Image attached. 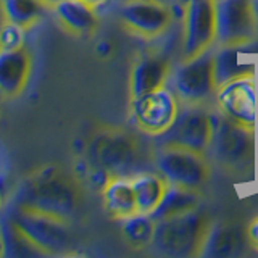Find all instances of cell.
I'll use <instances>...</instances> for the list:
<instances>
[{
	"instance_id": "cell-1",
	"label": "cell",
	"mask_w": 258,
	"mask_h": 258,
	"mask_svg": "<svg viewBox=\"0 0 258 258\" xmlns=\"http://www.w3.org/2000/svg\"><path fill=\"white\" fill-rule=\"evenodd\" d=\"M81 192L73 177L56 165L39 168L23 181L15 204L39 210L61 220L76 213Z\"/></svg>"
},
{
	"instance_id": "cell-2",
	"label": "cell",
	"mask_w": 258,
	"mask_h": 258,
	"mask_svg": "<svg viewBox=\"0 0 258 258\" xmlns=\"http://www.w3.org/2000/svg\"><path fill=\"white\" fill-rule=\"evenodd\" d=\"M210 216L200 207L190 212L158 220L152 248L158 255L171 258L200 256L208 234Z\"/></svg>"
},
{
	"instance_id": "cell-3",
	"label": "cell",
	"mask_w": 258,
	"mask_h": 258,
	"mask_svg": "<svg viewBox=\"0 0 258 258\" xmlns=\"http://www.w3.org/2000/svg\"><path fill=\"white\" fill-rule=\"evenodd\" d=\"M207 153L228 171L240 173L252 169L255 155L253 127L236 123L221 111L213 113V134Z\"/></svg>"
},
{
	"instance_id": "cell-4",
	"label": "cell",
	"mask_w": 258,
	"mask_h": 258,
	"mask_svg": "<svg viewBox=\"0 0 258 258\" xmlns=\"http://www.w3.org/2000/svg\"><path fill=\"white\" fill-rule=\"evenodd\" d=\"M155 171L168 184L200 190L210 179V161L207 153L173 144H158L153 153Z\"/></svg>"
},
{
	"instance_id": "cell-5",
	"label": "cell",
	"mask_w": 258,
	"mask_h": 258,
	"mask_svg": "<svg viewBox=\"0 0 258 258\" xmlns=\"http://www.w3.org/2000/svg\"><path fill=\"white\" fill-rule=\"evenodd\" d=\"M13 224L45 255H55L70 245V229L67 220L39 210L13 204L5 212Z\"/></svg>"
},
{
	"instance_id": "cell-6",
	"label": "cell",
	"mask_w": 258,
	"mask_h": 258,
	"mask_svg": "<svg viewBox=\"0 0 258 258\" xmlns=\"http://www.w3.org/2000/svg\"><path fill=\"white\" fill-rule=\"evenodd\" d=\"M91 166L107 169L111 176H129L141 158V145L134 136L121 129H107L89 144Z\"/></svg>"
},
{
	"instance_id": "cell-7",
	"label": "cell",
	"mask_w": 258,
	"mask_h": 258,
	"mask_svg": "<svg viewBox=\"0 0 258 258\" xmlns=\"http://www.w3.org/2000/svg\"><path fill=\"white\" fill-rule=\"evenodd\" d=\"M213 134V111L205 103H181L174 123L157 137L158 144H173L207 153Z\"/></svg>"
},
{
	"instance_id": "cell-8",
	"label": "cell",
	"mask_w": 258,
	"mask_h": 258,
	"mask_svg": "<svg viewBox=\"0 0 258 258\" xmlns=\"http://www.w3.org/2000/svg\"><path fill=\"white\" fill-rule=\"evenodd\" d=\"M215 83V60L212 52L182 63L171 73V91L181 103H207L216 94Z\"/></svg>"
},
{
	"instance_id": "cell-9",
	"label": "cell",
	"mask_w": 258,
	"mask_h": 258,
	"mask_svg": "<svg viewBox=\"0 0 258 258\" xmlns=\"http://www.w3.org/2000/svg\"><path fill=\"white\" fill-rule=\"evenodd\" d=\"M184 5L182 60L208 52L216 44L215 0H179Z\"/></svg>"
},
{
	"instance_id": "cell-10",
	"label": "cell",
	"mask_w": 258,
	"mask_h": 258,
	"mask_svg": "<svg viewBox=\"0 0 258 258\" xmlns=\"http://www.w3.org/2000/svg\"><path fill=\"white\" fill-rule=\"evenodd\" d=\"M181 102L166 86L131 100V113L134 124L142 133L158 137L166 133L179 111Z\"/></svg>"
},
{
	"instance_id": "cell-11",
	"label": "cell",
	"mask_w": 258,
	"mask_h": 258,
	"mask_svg": "<svg viewBox=\"0 0 258 258\" xmlns=\"http://www.w3.org/2000/svg\"><path fill=\"white\" fill-rule=\"evenodd\" d=\"M216 44L236 45L258 39L253 0H215Z\"/></svg>"
},
{
	"instance_id": "cell-12",
	"label": "cell",
	"mask_w": 258,
	"mask_h": 258,
	"mask_svg": "<svg viewBox=\"0 0 258 258\" xmlns=\"http://www.w3.org/2000/svg\"><path fill=\"white\" fill-rule=\"evenodd\" d=\"M118 20L134 34L157 37L169 28L173 10L160 0H126L118 8Z\"/></svg>"
},
{
	"instance_id": "cell-13",
	"label": "cell",
	"mask_w": 258,
	"mask_h": 258,
	"mask_svg": "<svg viewBox=\"0 0 258 258\" xmlns=\"http://www.w3.org/2000/svg\"><path fill=\"white\" fill-rule=\"evenodd\" d=\"M255 76L236 78L216 89V103L224 116L255 129L256 94Z\"/></svg>"
},
{
	"instance_id": "cell-14",
	"label": "cell",
	"mask_w": 258,
	"mask_h": 258,
	"mask_svg": "<svg viewBox=\"0 0 258 258\" xmlns=\"http://www.w3.org/2000/svg\"><path fill=\"white\" fill-rule=\"evenodd\" d=\"M258 53V40L236 45H220L213 53L215 83L220 87L229 81L242 76H255L253 55Z\"/></svg>"
},
{
	"instance_id": "cell-15",
	"label": "cell",
	"mask_w": 258,
	"mask_h": 258,
	"mask_svg": "<svg viewBox=\"0 0 258 258\" xmlns=\"http://www.w3.org/2000/svg\"><path fill=\"white\" fill-rule=\"evenodd\" d=\"M248 242L247 229L236 223H212L202 247L200 256L236 258L244 255Z\"/></svg>"
},
{
	"instance_id": "cell-16",
	"label": "cell",
	"mask_w": 258,
	"mask_h": 258,
	"mask_svg": "<svg viewBox=\"0 0 258 258\" xmlns=\"http://www.w3.org/2000/svg\"><path fill=\"white\" fill-rule=\"evenodd\" d=\"M32 70V60L26 48L21 50H0V94L5 97L20 95Z\"/></svg>"
},
{
	"instance_id": "cell-17",
	"label": "cell",
	"mask_w": 258,
	"mask_h": 258,
	"mask_svg": "<svg viewBox=\"0 0 258 258\" xmlns=\"http://www.w3.org/2000/svg\"><path fill=\"white\" fill-rule=\"evenodd\" d=\"M171 78V67L166 58L158 55H147L134 64L131 73V97H139L166 86Z\"/></svg>"
},
{
	"instance_id": "cell-18",
	"label": "cell",
	"mask_w": 258,
	"mask_h": 258,
	"mask_svg": "<svg viewBox=\"0 0 258 258\" xmlns=\"http://www.w3.org/2000/svg\"><path fill=\"white\" fill-rule=\"evenodd\" d=\"M52 10L61 26L75 36H89L99 26L97 7L84 0H60Z\"/></svg>"
},
{
	"instance_id": "cell-19",
	"label": "cell",
	"mask_w": 258,
	"mask_h": 258,
	"mask_svg": "<svg viewBox=\"0 0 258 258\" xmlns=\"http://www.w3.org/2000/svg\"><path fill=\"white\" fill-rule=\"evenodd\" d=\"M103 207L107 213L115 220H124V218L137 213L136 194L131 184V177L126 176H113L110 182L102 190Z\"/></svg>"
},
{
	"instance_id": "cell-20",
	"label": "cell",
	"mask_w": 258,
	"mask_h": 258,
	"mask_svg": "<svg viewBox=\"0 0 258 258\" xmlns=\"http://www.w3.org/2000/svg\"><path fill=\"white\" fill-rule=\"evenodd\" d=\"M200 207V190L182 187V185L168 184L166 192L158 207L150 213L155 221L163 218L176 216Z\"/></svg>"
},
{
	"instance_id": "cell-21",
	"label": "cell",
	"mask_w": 258,
	"mask_h": 258,
	"mask_svg": "<svg viewBox=\"0 0 258 258\" xmlns=\"http://www.w3.org/2000/svg\"><path fill=\"white\" fill-rule=\"evenodd\" d=\"M131 184L136 194L137 210L149 215L158 207L168 187V181L157 171L136 174L131 177Z\"/></svg>"
},
{
	"instance_id": "cell-22",
	"label": "cell",
	"mask_w": 258,
	"mask_h": 258,
	"mask_svg": "<svg viewBox=\"0 0 258 258\" xmlns=\"http://www.w3.org/2000/svg\"><path fill=\"white\" fill-rule=\"evenodd\" d=\"M5 21H12L24 29L34 28L50 10L45 0H0Z\"/></svg>"
},
{
	"instance_id": "cell-23",
	"label": "cell",
	"mask_w": 258,
	"mask_h": 258,
	"mask_svg": "<svg viewBox=\"0 0 258 258\" xmlns=\"http://www.w3.org/2000/svg\"><path fill=\"white\" fill-rule=\"evenodd\" d=\"M0 239L4 245V256H40L45 255L24 234L16 228L5 213L0 218Z\"/></svg>"
},
{
	"instance_id": "cell-24",
	"label": "cell",
	"mask_w": 258,
	"mask_h": 258,
	"mask_svg": "<svg viewBox=\"0 0 258 258\" xmlns=\"http://www.w3.org/2000/svg\"><path fill=\"white\" fill-rule=\"evenodd\" d=\"M155 226L157 221L153 220L152 215L137 212L121 220V232H123V237L131 247L144 248L152 245Z\"/></svg>"
},
{
	"instance_id": "cell-25",
	"label": "cell",
	"mask_w": 258,
	"mask_h": 258,
	"mask_svg": "<svg viewBox=\"0 0 258 258\" xmlns=\"http://www.w3.org/2000/svg\"><path fill=\"white\" fill-rule=\"evenodd\" d=\"M26 31L12 21H4L0 26V50H21L26 48Z\"/></svg>"
},
{
	"instance_id": "cell-26",
	"label": "cell",
	"mask_w": 258,
	"mask_h": 258,
	"mask_svg": "<svg viewBox=\"0 0 258 258\" xmlns=\"http://www.w3.org/2000/svg\"><path fill=\"white\" fill-rule=\"evenodd\" d=\"M111 177L113 176L107 171V169L99 168V166H92L91 171H89V181H91L92 187L100 189V190L105 189V185L110 182Z\"/></svg>"
},
{
	"instance_id": "cell-27",
	"label": "cell",
	"mask_w": 258,
	"mask_h": 258,
	"mask_svg": "<svg viewBox=\"0 0 258 258\" xmlns=\"http://www.w3.org/2000/svg\"><path fill=\"white\" fill-rule=\"evenodd\" d=\"M247 236H248L250 245L258 250V218H255V220L248 224V228H247Z\"/></svg>"
},
{
	"instance_id": "cell-28",
	"label": "cell",
	"mask_w": 258,
	"mask_h": 258,
	"mask_svg": "<svg viewBox=\"0 0 258 258\" xmlns=\"http://www.w3.org/2000/svg\"><path fill=\"white\" fill-rule=\"evenodd\" d=\"M102 55H108L110 53V50H111V45L110 44H107V42H102L100 45H99V48H97Z\"/></svg>"
},
{
	"instance_id": "cell-29",
	"label": "cell",
	"mask_w": 258,
	"mask_h": 258,
	"mask_svg": "<svg viewBox=\"0 0 258 258\" xmlns=\"http://www.w3.org/2000/svg\"><path fill=\"white\" fill-rule=\"evenodd\" d=\"M84 2L91 4V5H94V7H99V5H102V4L107 2V0H84Z\"/></svg>"
},
{
	"instance_id": "cell-30",
	"label": "cell",
	"mask_w": 258,
	"mask_h": 258,
	"mask_svg": "<svg viewBox=\"0 0 258 258\" xmlns=\"http://www.w3.org/2000/svg\"><path fill=\"white\" fill-rule=\"evenodd\" d=\"M253 12H255V20H256V31H258V0H253Z\"/></svg>"
},
{
	"instance_id": "cell-31",
	"label": "cell",
	"mask_w": 258,
	"mask_h": 258,
	"mask_svg": "<svg viewBox=\"0 0 258 258\" xmlns=\"http://www.w3.org/2000/svg\"><path fill=\"white\" fill-rule=\"evenodd\" d=\"M4 21H5V18H4V13H2V4H0V26H2Z\"/></svg>"
},
{
	"instance_id": "cell-32",
	"label": "cell",
	"mask_w": 258,
	"mask_h": 258,
	"mask_svg": "<svg viewBox=\"0 0 258 258\" xmlns=\"http://www.w3.org/2000/svg\"><path fill=\"white\" fill-rule=\"evenodd\" d=\"M45 2H47L48 5H50V7H53L55 4H58V2H60V0H45Z\"/></svg>"
},
{
	"instance_id": "cell-33",
	"label": "cell",
	"mask_w": 258,
	"mask_h": 258,
	"mask_svg": "<svg viewBox=\"0 0 258 258\" xmlns=\"http://www.w3.org/2000/svg\"><path fill=\"white\" fill-rule=\"evenodd\" d=\"M0 256H4V245H2V239H0Z\"/></svg>"
},
{
	"instance_id": "cell-34",
	"label": "cell",
	"mask_w": 258,
	"mask_h": 258,
	"mask_svg": "<svg viewBox=\"0 0 258 258\" xmlns=\"http://www.w3.org/2000/svg\"><path fill=\"white\" fill-rule=\"evenodd\" d=\"M0 210H2V196H0Z\"/></svg>"
}]
</instances>
